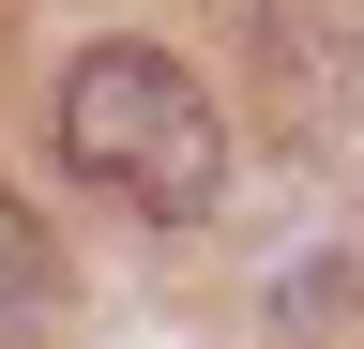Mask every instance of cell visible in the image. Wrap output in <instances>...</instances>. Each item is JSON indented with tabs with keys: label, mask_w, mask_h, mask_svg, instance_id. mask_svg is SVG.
Wrapping results in <instances>:
<instances>
[{
	"label": "cell",
	"mask_w": 364,
	"mask_h": 349,
	"mask_svg": "<svg viewBox=\"0 0 364 349\" xmlns=\"http://www.w3.org/2000/svg\"><path fill=\"white\" fill-rule=\"evenodd\" d=\"M46 334H61V243L0 198V349H46Z\"/></svg>",
	"instance_id": "obj_2"
},
{
	"label": "cell",
	"mask_w": 364,
	"mask_h": 349,
	"mask_svg": "<svg viewBox=\"0 0 364 349\" xmlns=\"http://www.w3.org/2000/svg\"><path fill=\"white\" fill-rule=\"evenodd\" d=\"M61 167L136 198L152 228H198L228 198V122L167 46H91V61H61Z\"/></svg>",
	"instance_id": "obj_1"
}]
</instances>
